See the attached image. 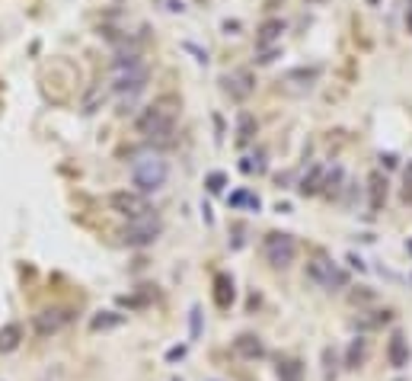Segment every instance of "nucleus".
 Here are the masks:
<instances>
[{
    "label": "nucleus",
    "instance_id": "nucleus-13",
    "mask_svg": "<svg viewBox=\"0 0 412 381\" xmlns=\"http://www.w3.org/2000/svg\"><path fill=\"white\" fill-rule=\"evenodd\" d=\"M20 343H23V327H20V324L0 327V352H13Z\"/></svg>",
    "mask_w": 412,
    "mask_h": 381
},
{
    "label": "nucleus",
    "instance_id": "nucleus-28",
    "mask_svg": "<svg viewBox=\"0 0 412 381\" xmlns=\"http://www.w3.org/2000/svg\"><path fill=\"white\" fill-rule=\"evenodd\" d=\"M406 23H409V29H412V10H409V16H406Z\"/></svg>",
    "mask_w": 412,
    "mask_h": 381
},
{
    "label": "nucleus",
    "instance_id": "nucleus-4",
    "mask_svg": "<svg viewBox=\"0 0 412 381\" xmlns=\"http://www.w3.org/2000/svg\"><path fill=\"white\" fill-rule=\"evenodd\" d=\"M307 279L323 285V289H345V285H348V273L339 269V263H332V259H326V257H316L314 263H310Z\"/></svg>",
    "mask_w": 412,
    "mask_h": 381
},
{
    "label": "nucleus",
    "instance_id": "nucleus-8",
    "mask_svg": "<svg viewBox=\"0 0 412 381\" xmlns=\"http://www.w3.org/2000/svg\"><path fill=\"white\" fill-rule=\"evenodd\" d=\"M64 324H71V311H64V308H48V311L36 314V330H38V336L58 333Z\"/></svg>",
    "mask_w": 412,
    "mask_h": 381
},
{
    "label": "nucleus",
    "instance_id": "nucleus-5",
    "mask_svg": "<svg viewBox=\"0 0 412 381\" xmlns=\"http://www.w3.org/2000/svg\"><path fill=\"white\" fill-rule=\"evenodd\" d=\"M160 231H163L160 218H154V215H144V218L128 222V228L122 231V240H125L128 247H147V244H154V240L160 237Z\"/></svg>",
    "mask_w": 412,
    "mask_h": 381
},
{
    "label": "nucleus",
    "instance_id": "nucleus-14",
    "mask_svg": "<svg viewBox=\"0 0 412 381\" xmlns=\"http://www.w3.org/2000/svg\"><path fill=\"white\" fill-rule=\"evenodd\" d=\"M125 324V314H115V311H99L96 317L90 320V330L93 333H99V330H115Z\"/></svg>",
    "mask_w": 412,
    "mask_h": 381
},
{
    "label": "nucleus",
    "instance_id": "nucleus-22",
    "mask_svg": "<svg viewBox=\"0 0 412 381\" xmlns=\"http://www.w3.org/2000/svg\"><path fill=\"white\" fill-rule=\"evenodd\" d=\"M243 173H265V154L263 151H256V154H247L240 164Z\"/></svg>",
    "mask_w": 412,
    "mask_h": 381
},
{
    "label": "nucleus",
    "instance_id": "nucleus-20",
    "mask_svg": "<svg viewBox=\"0 0 412 381\" xmlns=\"http://www.w3.org/2000/svg\"><path fill=\"white\" fill-rule=\"evenodd\" d=\"M278 378H281V381H304V368H300L297 359H285V362H278Z\"/></svg>",
    "mask_w": 412,
    "mask_h": 381
},
{
    "label": "nucleus",
    "instance_id": "nucleus-25",
    "mask_svg": "<svg viewBox=\"0 0 412 381\" xmlns=\"http://www.w3.org/2000/svg\"><path fill=\"white\" fill-rule=\"evenodd\" d=\"M208 189L211 192H221V189H224V173H211L208 176Z\"/></svg>",
    "mask_w": 412,
    "mask_h": 381
},
{
    "label": "nucleus",
    "instance_id": "nucleus-29",
    "mask_svg": "<svg viewBox=\"0 0 412 381\" xmlns=\"http://www.w3.org/2000/svg\"><path fill=\"white\" fill-rule=\"evenodd\" d=\"M367 3H377V0H367Z\"/></svg>",
    "mask_w": 412,
    "mask_h": 381
},
{
    "label": "nucleus",
    "instance_id": "nucleus-15",
    "mask_svg": "<svg viewBox=\"0 0 412 381\" xmlns=\"http://www.w3.org/2000/svg\"><path fill=\"white\" fill-rule=\"evenodd\" d=\"M281 32H285V23H281V20H269V23H263V26H259V36H256V45H259V48H265L269 42H275V38L281 36Z\"/></svg>",
    "mask_w": 412,
    "mask_h": 381
},
{
    "label": "nucleus",
    "instance_id": "nucleus-2",
    "mask_svg": "<svg viewBox=\"0 0 412 381\" xmlns=\"http://www.w3.org/2000/svg\"><path fill=\"white\" fill-rule=\"evenodd\" d=\"M166 176H170V167H166V160L160 154H144V157H138L131 164V180L141 189V196L144 192H157L166 183Z\"/></svg>",
    "mask_w": 412,
    "mask_h": 381
},
{
    "label": "nucleus",
    "instance_id": "nucleus-12",
    "mask_svg": "<svg viewBox=\"0 0 412 381\" xmlns=\"http://www.w3.org/2000/svg\"><path fill=\"white\" fill-rule=\"evenodd\" d=\"M233 295H237V292H233V279L227 273H218L214 275V305L218 308H230L233 305Z\"/></svg>",
    "mask_w": 412,
    "mask_h": 381
},
{
    "label": "nucleus",
    "instance_id": "nucleus-11",
    "mask_svg": "<svg viewBox=\"0 0 412 381\" xmlns=\"http://www.w3.org/2000/svg\"><path fill=\"white\" fill-rule=\"evenodd\" d=\"M224 90L230 93V99H247L253 93V77L247 71H237V74H227L224 77Z\"/></svg>",
    "mask_w": 412,
    "mask_h": 381
},
{
    "label": "nucleus",
    "instance_id": "nucleus-16",
    "mask_svg": "<svg viewBox=\"0 0 412 381\" xmlns=\"http://www.w3.org/2000/svg\"><path fill=\"white\" fill-rule=\"evenodd\" d=\"M367 183H371V208H383V202H387V180H383L381 173H371V180H367Z\"/></svg>",
    "mask_w": 412,
    "mask_h": 381
},
{
    "label": "nucleus",
    "instance_id": "nucleus-27",
    "mask_svg": "<svg viewBox=\"0 0 412 381\" xmlns=\"http://www.w3.org/2000/svg\"><path fill=\"white\" fill-rule=\"evenodd\" d=\"M182 356H186V350H182V346H179V350H170V359H182Z\"/></svg>",
    "mask_w": 412,
    "mask_h": 381
},
{
    "label": "nucleus",
    "instance_id": "nucleus-17",
    "mask_svg": "<svg viewBox=\"0 0 412 381\" xmlns=\"http://www.w3.org/2000/svg\"><path fill=\"white\" fill-rule=\"evenodd\" d=\"M365 356H367V340H365V336H358V340H352V346H348V356H345V368H361Z\"/></svg>",
    "mask_w": 412,
    "mask_h": 381
},
{
    "label": "nucleus",
    "instance_id": "nucleus-10",
    "mask_svg": "<svg viewBox=\"0 0 412 381\" xmlns=\"http://www.w3.org/2000/svg\"><path fill=\"white\" fill-rule=\"evenodd\" d=\"M233 350H237V356H243V359H263L265 356V343L256 333H240L237 340H233Z\"/></svg>",
    "mask_w": 412,
    "mask_h": 381
},
{
    "label": "nucleus",
    "instance_id": "nucleus-24",
    "mask_svg": "<svg viewBox=\"0 0 412 381\" xmlns=\"http://www.w3.org/2000/svg\"><path fill=\"white\" fill-rule=\"evenodd\" d=\"M339 183H342V170H332V176H330V180H326V183H323V186H326V192H336L339 189Z\"/></svg>",
    "mask_w": 412,
    "mask_h": 381
},
{
    "label": "nucleus",
    "instance_id": "nucleus-7",
    "mask_svg": "<svg viewBox=\"0 0 412 381\" xmlns=\"http://www.w3.org/2000/svg\"><path fill=\"white\" fill-rule=\"evenodd\" d=\"M109 206H112V212L125 215V218H144V215H150V202L141 196V192H112L109 196Z\"/></svg>",
    "mask_w": 412,
    "mask_h": 381
},
{
    "label": "nucleus",
    "instance_id": "nucleus-1",
    "mask_svg": "<svg viewBox=\"0 0 412 381\" xmlns=\"http://www.w3.org/2000/svg\"><path fill=\"white\" fill-rule=\"evenodd\" d=\"M176 103L172 99H157L150 103L141 115H138V131L144 138H166L172 135V122H176Z\"/></svg>",
    "mask_w": 412,
    "mask_h": 381
},
{
    "label": "nucleus",
    "instance_id": "nucleus-18",
    "mask_svg": "<svg viewBox=\"0 0 412 381\" xmlns=\"http://www.w3.org/2000/svg\"><path fill=\"white\" fill-rule=\"evenodd\" d=\"M256 138V119L249 113H240L237 119V145H249Z\"/></svg>",
    "mask_w": 412,
    "mask_h": 381
},
{
    "label": "nucleus",
    "instance_id": "nucleus-6",
    "mask_svg": "<svg viewBox=\"0 0 412 381\" xmlns=\"http://www.w3.org/2000/svg\"><path fill=\"white\" fill-rule=\"evenodd\" d=\"M147 84V68L144 62H131V64H115V74H112V90L128 93L135 96L141 87Z\"/></svg>",
    "mask_w": 412,
    "mask_h": 381
},
{
    "label": "nucleus",
    "instance_id": "nucleus-23",
    "mask_svg": "<svg viewBox=\"0 0 412 381\" xmlns=\"http://www.w3.org/2000/svg\"><path fill=\"white\" fill-rule=\"evenodd\" d=\"M403 202H412V160L409 167L403 170Z\"/></svg>",
    "mask_w": 412,
    "mask_h": 381
},
{
    "label": "nucleus",
    "instance_id": "nucleus-19",
    "mask_svg": "<svg viewBox=\"0 0 412 381\" xmlns=\"http://www.w3.org/2000/svg\"><path fill=\"white\" fill-rule=\"evenodd\" d=\"M300 196H314V192H320L323 189V170L320 167H310V173L300 180Z\"/></svg>",
    "mask_w": 412,
    "mask_h": 381
},
{
    "label": "nucleus",
    "instance_id": "nucleus-21",
    "mask_svg": "<svg viewBox=\"0 0 412 381\" xmlns=\"http://www.w3.org/2000/svg\"><path fill=\"white\" fill-rule=\"evenodd\" d=\"M253 208V212H259V196L256 192H249V189H240V192H233L230 196V208Z\"/></svg>",
    "mask_w": 412,
    "mask_h": 381
},
{
    "label": "nucleus",
    "instance_id": "nucleus-3",
    "mask_svg": "<svg viewBox=\"0 0 412 381\" xmlns=\"http://www.w3.org/2000/svg\"><path fill=\"white\" fill-rule=\"evenodd\" d=\"M263 253L275 269H288L294 263V257H297V244H294L291 234L272 231V234H265V240H263Z\"/></svg>",
    "mask_w": 412,
    "mask_h": 381
},
{
    "label": "nucleus",
    "instance_id": "nucleus-9",
    "mask_svg": "<svg viewBox=\"0 0 412 381\" xmlns=\"http://www.w3.org/2000/svg\"><path fill=\"white\" fill-rule=\"evenodd\" d=\"M387 359L393 368L409 366V343H406L403 330H393V336H390V343H387Z\"/></svg>",
    "mask_w": 412,
    "mask_h": 381
},
{
    "label": "nucleus",
    "instance_id": "nucleus-26",
    "mask_svg": "<svg viewBox=\"0 0 412 381\" xmlns=\"http://www.w3.org/2000/svg\"><path fill=\"white\" fill-rule=\"evenodd\" d=\"M192 336H198V308H192Z\"/></svg>",
    "mask_w": 412,
    "mask_h": 381
}]
</instances>
